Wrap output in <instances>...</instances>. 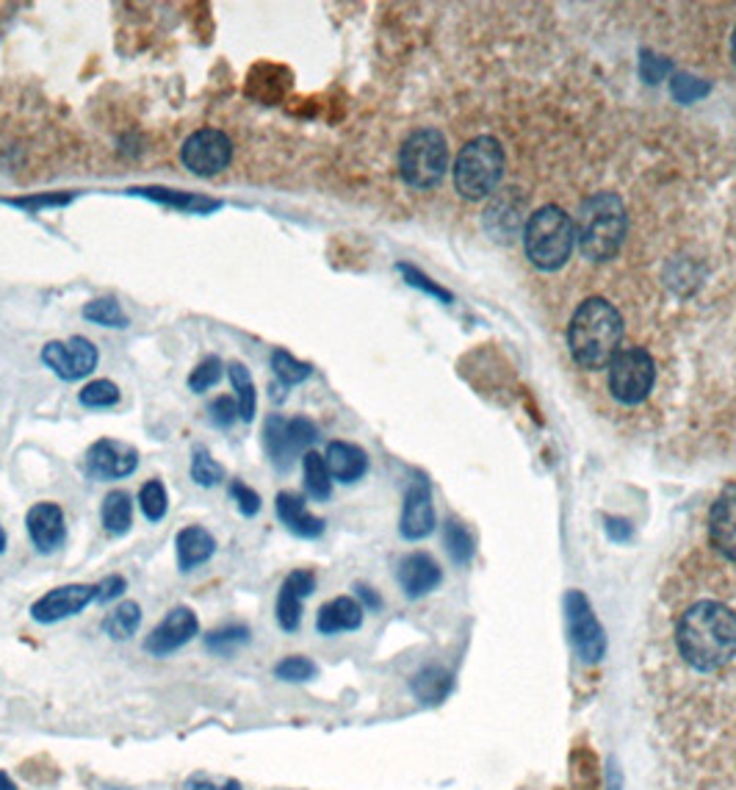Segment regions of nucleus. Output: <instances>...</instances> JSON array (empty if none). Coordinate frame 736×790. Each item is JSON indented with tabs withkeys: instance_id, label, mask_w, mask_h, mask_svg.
<instances>
[{
	"instance_id": "obj_1",
	"label": "nucleus",
	"mask_w": 736,
	"mask_h": 790,
	"mask_svg": "<svg viewBox=\"0 0 736 790\" xmlns=\"http://www.w3.org/2000/svg\"><path fill=\"white\" fill-rule=\"evenodd\" d=\"M675 644L681 657L697 671L725 666L736 655V613L719 602H697L678 618Z\"/></svg>"
},
{
	"instance_id": "obj_2",
	"label": "nucleus",
	"mask_w": 736,
	"mask_h": 790,
	"mask_svg": "<svg viewBox=\"0 0 736 790\" xmlns=\"http://www.w3.org/2000/svg\"><path fill=\"white\" fill-rule=\"evenodd\" d=\"M623 341L620 311L603 297H590L573 311L568 325V347L581 369H603Z\"/></svg>"
},
{
	"instance_id": "obj_3",
	"label": "nucleus",
	"mask_w": 736,
	"mask_h": 790,
	"mask_svg": "<svg viewBox=\"0 0 736 790\" xmlns=\"http://www.w3.org/2000/svg\"><path fill=\"white\" fill-rule=\"evenodd\" d=\"M629 230V214L625 203L614 192H598L587 197L576 219V242L581 256L590 261H609L620 253Z\"/></svg>"
},
{
	"instance_id": "obj_4",
	"label": "nucleus",
	"mask_w": 736,
	"mask_h": 790,
	"mask_svg": "<svg viewBox=\"0 0 736 790\" xmlns=\"http://www.w3.org/2000/svg\"><path fill=\"white\" fill-rule=\"evenodd\" d=\"M573 245L576 223L559 206L537 208L524 228L526 258L546 273L564 267V261L573 253Z\"/></svg>"
},
{
	"instance_id": "obj_5",
	"label": "nucleus",
	"mask_w": 736,
	"mask_h": 790,
	"mask_svg": "<svg viewBox=\"0 0 736 790\" xmlns=\"http://www.w3.org/2000/svg\"><path fill=\"white\" fill-rule=\"evenodd\" d=\"M504 178V147L493 136H476L454 162V189L465 201H485Z\"/></svg>"
},
{
	"instance_id": "obj_6",
	"label": "nucleus",
	"mask_w": 736,
	"mask_h": 790,
	"mask_svg": "<svg viewBox=\"0 0 736 790\" xmlns=\"http://www.w3.org/2000/svg\"><path fill=\"white\" fill-rule=\"evenodd\" d=\"M448 170L446 136L437 129H418L402 142L398 175L410 189L426 192L443 181Z\"/></svg>"
},
{
	"instance_id": "obj_7",
	"label": "nucleus",
	"mask_w": 736,
	"mask_h": 790,
	"mask_svg": "<svg viewBox=\"0 0 736 790\" xmlns=\"http://www.w3.org/2000/svg\"><path fill=\"white\" fill-rule=\"evenodd\" d=\"M319 441V428L313 419L293 417L286 419L282 413H269L260 430V444L266 458L277 472H291L297 458H302L310 447Z\"/></svg>"
},
{
	"instance_id": "obj_8",
	"label": "nucleus",
	"mask_w": 736,
	"mask_h": 790,
	"mask_svg": "<svg viewBox=\"0 0 736 790\" xmlns=\"http://www.w3.org/2000/svg\"><path fill=\"white\" fill-rule=\"evenodd\" d=\"M607 369L609 391L623 406H640L651 394L653 380H656V367H653V358L642 347H623V350H618Z\"/></svg>"
},
{
	"instance_id": "obj_9",
	"label": "nucleus",
	"mask_w": 736,
	"mask_h": 790,
	"mask_svg": "<svg viewBox=\"0 0 736 790\" xmlns=\"http://www.w3.org/2000/svg\"><path fill=\"white\" fill-rule=\"evenodd\" d=\"M232 156H236V147H232L230 136L219 129H210V125L188 134L180 145V164L197 178L221 175L232 164Z\"/></svg>"
},
{
	"instance_id": "obj_10",
	"label": "nucleus",
	"mask_w": 736,
	"mask_h": 790,
	"mask_svg": "<svg viewBox=\"0 0 736 790\" xmlns=\"http://www.w3.org/2000/svg\"><path fill=\"white\" fill-rule=\"evenodd\" d=\"M39 361L64 383H77L97 369L100 350L86 336H70L66 341H48L39 352Z\"/></svg>"
},
{
	"instance_id": "obj_11",
	"label": "nucleus",
	"mask_w": 736,
	"mask_h": 790,
	"mask_svg": "<svg viewBox=\"0 0 736 790\" xmlns=\"http://www.w3.org/2000/svg\"><path fill=\"white\" fill-rule=\"evenodd\" d=\"M564 618H568V633L576 646V655L590 666L601 663L603 655H607V635L598 624V616L592 613L590 599L581 591L564 594Z\"/></svg>"
},
{
	"instance_id": "obj_12",
	"label": "nucleus",
	"mask_w": 736,
	"mask_h": 790,
	"mask_svg": "<svg viewBox=\"0 0 736 790\" xmlns=\"http://www.w3.org/2000/svg\"><path fill=\"white\" fill-rule=\"evenodd\" d=\"M138 450L127 441L120 439H97L86 450L81 461V472L94 483H108V480H125L138 469Z\"/></svg>"
},
{
	"instance_id": "obj_13",
	"label": "nucleus",
	"mask_w": 736,
	"mask_h": 790,
	"mask_svg": "<svg viewBox=\"0 0 736 790\" xmlns=\"http://www.w3.org/2000/svg\"><path fill=\"white\" fill-rule=\"evenodd\" d=\"M92 602H97V585L70 583L48 591L31 605V618L37 624H59L64 618L77 616L86 611Z\"/></svg>"
},
{
	"instance_id": "obj_14",
	"label": "nucleus",
	"mask_w": 736,
	"mask_h": 790,
	"mask_svg": "<svg viewBox=\"0 0 736 790\" xmlns=\"http://www.w3.org/2000/svg\"><path fill=\"white\" fill-rule=\"evenodd\" d=\"M199 635V618L197 613L188 605H177L172 611H166V616L160 618L158 627L144 638V652H149L153 657H169L177 649H183L186 644H191Z\"/></svg>"
},
{
	"instance_id": "obj_15",
	"label": "nucleus",
	"mask_w": 736,
	"mask_h": 790,
	"mask_svg": "<svg viewBox=\"0 0 736 790\" xmlns=\"http://www.w3.org/2000/svg\"><path fill=\"white\" fill-rule=\"evenodd\" d=\"M28 538L39 555H53L66 544V519L59 502H37L25 516Z\"/></svg>"
},
{
	"instance_id": "obj_16",
	"label": "nucleus",
	"mask_w": 736,
	"mask_h": 790,
	"mask_svg": "<svg viewBox=\"0 0 736 790\" xmlns=\"http://www.w3.org/2000/svg\"><path fill=\"white\" fill-rule=\"evenodd\" d=\"M315 591L313 568H293L277 594V624L282 633H297L302 624V602Z\"/></svg>"
},
{
	"instance_id": "obj_17",
	"label": "nucleus",
	"mask_w": 736,
	"mask_h": 790,
	"mask_svg": "<svg viewBox=\"0 0 736 790\" xmlns=\"http://www.w3.org/2000/svg\"><path fill=\"white\" fill-rule=\"evenodd\" d=\"M435 530V507H432L429 483L426 480H413L404 494L402 519H398V533L407 541H421Z\"/></svg>"
},
{
	"instance_id": "obj_18",
	"label": "nucleus",
	"mask_w": 736,
	"mask_h": 790,
	"mask_svg": "<svg viewBox=\"0 0 736 790\" xmlns=\"http://www.w3.org/2000/svg\"><path fill=\"white\" fill-rule=\"evenodd\" d=\"M127 195L133 197H144L149 203H158V206L172 208V212L180 214H214L219 208H225V203L216 201V197L208 195H197V192H183V189H166V186H131Z\"/></svg>"
},
{
	"instance_id": "obj_19",
	"label": "nucleus",
	"mask_w": 736,
	"mask_h": 790,
	"mask_svg": "<svg viewBox=\"0 0 736 790\" xmlns=\"http://www.w3.org/2000/svg\"><path fill=\"white\" fill-rule=\"evenodd\" d=\"M274 513L280 519L282 527L288 530L297 538H321L326 530V522L321 516H313L304 505V496L297 494V491H280L274 496Z\"/></svg>"
},
{
	"instance_id": "obj_20",
	"label": "nucleus",
	"mask_w": 736,
	"mask_h": 790,
	"mask_svg": "<svg viewBox=\"0 0 736 790\" xmlns=\"http://www.w3.org/2000/svg\"><path fill=\"white\" fill-rule=\"evenodd\" d=\"M708 538L723 557L736 563V485L723 489L708 516Z\"/></svg>"
},
{
	"instance_id": "obj_21",
	"label": "nucleus",
	"mask_w": 736,
	"mask_h": 790,
	"mask_svg": "<svg viewBox=\"0 0 736 790\" xmlns=\"http://www.w3.org/2000/svg\"><path fill=\"white\" fill-rule=\"evenodd\" d=\"M396 577L410 599H421V596H426L429 591H435L437 585H440L443 572L435 557L426 555V552H413V555H407L398 563Z\"/></svg>"
},
{
	"instance_id": "obj_22",
	"label": "nucleus",
	"mask_w": 736,
	"mask_h": 790,
	"mask_svg": "<svg viewBox=\"0 0 736 790\" xmlns=\"http://www.w3.org/2000/svg\"><path fill=\"white\" fill-rule=\"evenodd\" d=\"M175 555H177V572L188 574L197 566H205L210 557L216 555V538L210 530L203 524H188V527L177 530L175 535Z\"/></svg>"
},
{
	"instance_id": "obj_23",
	"label": "nucleus",
	"mask_w": 736,
	"mask_h": 790,
	"mask_svg": "<svg viewBox=\"0 0 736 790\" xmlns=\"http://www.w3.org/2000/svg\"><path fill=\"white\" fill-rule=\"evenodd\" d=\"M363 605L354 596H335L315 613V629L321 635H338L352 633V629L363 627Z\"/></svg>"
},
{
	"instance_id": "obj_24",
	"label": "nucleus",
	"mask_w": 736,
	"mask_h": 790,
	"mask_svg": "<svg viewBox=\"0 0 736 790\" xmlns=\"http://www.w3.org/2000/svg\"><path fill=\"white\" fill-rule=\"evenodd\" d=\"M324 461L332 480H338V483H357V480L369 472V455H365V450L357 444H349V441H330L324 452Z\"/></svg>"
},
{
	"instance_id": "obj_25",
	"label": "nucleus",
	"mask_w": 736,
	"mask_h": 790,
	"mask_svg": "<svg viewBox=\"0 0 736 790\" xmlns=\"http://www.w3.org/2000/svg\"><path fill=\"white\" fill-rule=\"evenodd\" d=\"M100 522H103L105 533L114 535V538H122V535L131 533L133 496L122 489L108 491V494L103 496V505H100Z\"/></svg>"
},
{
	"instance_id": "obj_26",
	"label": "nucleus",
	"mask_w": 736,
	"mask_h": 790,
	"mask_svg": "<svg viewBox=\"0 0 736 790\" xmlns=\"http://www.w3.org/2000/svg\"><path fill=\"white\" fill-rule=\"evenodd\" d=\"M227 375H230L232 391H236L238 419H241L243 424H252L255 413H258V389H255L252 372H249L247 363L230 361L227 363Z\"/></svg>"
},
{
	"instance_id": "obj_27",
	"label": "nucleus",
	"mask_w": 736,
	"mask_h": 790,
	"mask_svg": "<svg viewBox=\"0 0 736 790\" xmlns=\"http://www.w3.org/2000/svg\"><path fill=\"white\" fill-rule=\"evenodd\" d=\"M252 640V629L247 627V624H225V627H216L210 629L208 635L203 638L205 652H210V655L216 657H232L238 649H243V646Z\"/></svg>"
},
{
	"instance_id": "obj_28",
	"label": "nucleus",
	"mask_w": 736,
	"mask_h": 790,
	"mask_svg": "<svg viewBox=\"0 0 736 790\" xmlns=\"http://www.w3.org/2000/svg\"><path fill=\"white\" fill-rule=\"evenodd\" d=\"M410 688H413V694L418 696L424 705H437V701L446 699L448 690H452V674L440 666H426L410 679Z\"/></svg>"
},
{
	"instance_id": "obj_29",
	"label": "nucleus",
	"mask_w": 736,
	"mask_h": 790,
	"mask_svg": "<svg viewBox=\"0 0 736 790\" xmlns=\"http://www.w3.org/2000/svg\"><path fill=\"white\" fill-rule=\"evenodd\" d=\"M103 633L114 640H127L138 633L142 627V605L133 599L120 602L114 611H108V616L103 618Z\"/></svg>"
},
{
	"instance_id": "obj_30",
	"label": "nucleus",
	"mask_w": 736,
	"mask_h": 790,
	"mask_svg": "<svg viewBox=\"0 0 736 790\" xmlns=\"http://www.w3.org/2000/svg\"><path fill=\"white\" fill-rule=\"evenodd\" d=\"M302 474H304V491L310 500L326 502L332 496V474L326 469L324 455L315 450H308L302 455Z\"/></svg>"
},
{
	"instance_id": "obj_31",
	"label": "nucleus",
	"mask_w": 736,
	"mask_h": 790,
	"mask_svg": "<svg viewBox=\"0 0 736 790\" xmlns=\"http://www.w3.org/2000/svg\"><path fill=\"white\" fill-rule=\"evenodd\" d=\"M81 317L86 319L89 325H97V328H111V330H125L131 328V319L122 311L120 300L116 297H94L83 306Z\"/></svg>"
},
{
	"instance_id": "obj_32",
	"label": "nucleus",
	"mask_w": 736,
	"mask_h": 790,
	"mask_svg": "<svg viewBox=\"0 0 736 790\" xmlns=\"http://www.w3.org/2000/svg\"><path fill=\"white\" fill-rule=\"evenodd\" d=\"M269 369L274 372V380L280 386H286V389H291V386L304 383V380L313 375V367L304 361H299V358H293L291 352L282 350V347H277V350H271L269 356Z\"/></svg>"
},
{
	"instance_id": "obj_33",
	"label": "nucleus",
	"mask_w": 736,
	"mask_h": 790,
	"mask_svg": "<svg viewBox=\"0 0 736 790\" xmlns=\"http://www.w3.org/2000/svg\"><path fill=\"white\" fill-rule=\"evenodd\" d=\"M188 474H191V480L199 485V489H214V485H219L221 478H225V466L210 455L208 447L194 444Z\"/></svg>"
},
{
	"instance_id": "obj_34",
	"label": "nucleus",
	"mask_w": 736,
	"mask_h": 790,
	"mask_svg": "<svg viewBox=\"0 0 736 790\" xmlns=\"http://www.w3.org/2000/svg\"><path fill=\"white\" fill-rule=\"evenodd\" d=\"M122 400V391L114 380L100 378V380H89L81 391H77V402L83 408H92V411H103V408H114L116 402Z\"/></svg>"
},
{
	"instance_id": "obj_35",
	"label": "nucleus",
	"mask_w": 736,
	"mask_h": 790,
	"mask_svg": "<svg viewBox=\"0 0 736 790\" xmlns=\"http://www.w3.org/2000/svg\"><path fill=\"white\" fill-rule=\"evenodd\" d=\"M138 507H142L144 519L149 524L164 522L166 511H169V494H166V485L160 480H147V483L138 489Z\"/></svg>"
},
{
	"instance_id": "obj_36",
	"label": "nucleus",
	"mask_w": 736,
	"mask_h": 790,
	"mask_svg": "<svg viewBox=\"0 0 736 790\" xmlns=\"http://www.w3.org/2000/svg\"><path fill=\"white\" fill-rule=\"evenodd\" d=\"M75 201V192H44V195H28V197H0V206L22 208V212L39 214L44 208H64Z\"/></svg>"
},
{
	"instance_id": "obj_37",
	"label": "nucleus",
	"mask_w": 736,
	"mask_h": 790,
	"mask_svg": "<svg viewBox=\"0 0 736 790\" xmlns=\"http://www.w3.org/2000/svg\"><path fill=\"white\" fill-rule=\"evenodd\" d=\"M443 541H446L448 557H452V561L457 563V566H465V563H470V557H474V535L468 533V527H465L463 522H457V519L446 522V530H443Z\"/></svg>"
},
{
	"instance_id": "obj_38",
	"label": "nucleus",
	"mask_w": 736,
	"mask_h": 790,
	"mask_svg": "<svg viewBox=\"0 0 736 790\" xmlns=\"http://www.w3.org/2000/svg\"><path fill=\"white\" fill-rule=\"evenodd\" d=\"M221 375H225V361H221L219 356H205L186 378L188 391H194V394H205V391H210L214 386H219Z\"/></svg>"
},
{
	"instance_id": "obj_39",
	"label": "nucleus",
	"mask_w": 736,
	"mask_h": 790,
	"mask_svg": "<svg viewBox=\"0 0 736 790\" xmlns=\"http://www.w3.org/2000/svg\"><path fill=\"white\" fill-rule=\"evenodd\" d=\"M315 674H319V668H315V663L304 655L282 657V660L274 666V677L282 679V683H308V679H313Z\"/></svg>"
},
{
	"instance_id": "obj_40",
	"label": "nucleus",
	"mask_w": 736,
	"mask_h": 790,
	"mask_svg": "<svg viewBox=\"0 0 736 790\" xmlns=\"http://www.w3.org/2000/svg\"><path fill=\"white\" fill-rule=\"evenodd\" d=\"M708 92H712V84H708V81L692 79V75L686 73H675L673 79H670V95H673L678 103H697L703 101Z\"/></svg>"
},
{
	"instance_id": "obj_41",
	"label": "nucleus",
	"mask_w": 736,
	"mask_h": 790,
	"mask_svg": "<svg viewBox=\"0 0 736 790\" xmlns=\"http://www.w3.org/2000/svg\"><path fill=\"white\" fill-rule=\"evenodd\" d=\"M396 269H398V273H402L404 284L413 286V289H418V291H424V295L435 297V300H440L443 306H448V302L454 300L452 291H446V289H443V286H437L435 280L426 278V275L421 273V269H415L413 264H396Z\"/></svg>"
},
{
	"instance_id": "obj_42",
	"label": "nucleus",
	"mask_w": 736,
	"mask_h": 790,
	"mask_svg": "<svg viewBox=\"0 0 736 790\" xmlns=\"http://www.w3.org/2000/svg\"><path fill=\"white\" fill-rule=\"evenodd\" d=\"M208 419H210V424H214V428L230 430L232 424L238 422V402H236V397L219 394V397H216V400H210V406H208Z\"/></svg>"
},
{
	"instance_id": "obj_43",
	"label": "nucleus",
	"mask_w": 736,
	"mask_h": 790,
	"mask_svg": "<svg viewBox=\"0 0 736 790\" xmlns=\"http://www.w3.org/2000/svg\"><path fill=\"white\" fill-rule=\"evenodd\" d=\"M230 500L236 502L238 513L247 519L258 516L260 507H263V500H260V494L255 489H249L247 483H241V480H232L230 483Z\"/></svg>"
},
{
	"instance_id": "obj_44",
	"label": "nucleus",
	"mask_w": 736,
	"mask_h": 790,
	"mask_svg": "<svg viewBox=\"0 0 736 790\" xmlns=\"http://www.w3.org/2000/svg\"><path fill=\"white\" fill-rule=\"evenodd\" d=\"M670 70H673L670 59L656 57V53H651V51H642V59H640L642 81H647V84H659V81H662Z\"/></svg>"
},
{
	"instance_id": "obj_45",
	"label": "nucleus",
	"mask_w": 736,
	"mask_h": 790,
	"mask_svg": "<svg viewBox=\"0 0 736 790\" xmlns=\"http://www.w3.org/2000/svg\"><path fill=\"white\" fill-rule=\"evenodd\" d=\"M183 790H243V788H241V782L232 777L214 779V777H208V773L199 771V773H191V777L183 782Z\"/></svg>"
},
{
	"instance_id": "obj_46",
	"label": "nucleus",
	"mask_w": 736,
	"mask_h": 790,
	"mask_svg": "<svg viewBox=\"0 0 736 790\" xmlns=\"http://www.w3.org/2000/svg\"><path fill=\"white\" fill-rule=\"evenodd\" d=\"M125 591H127L125 577H122V574H108L103 583H97V602L100 605H108V602L120 599Z\"/></svg>"
},
{
	"instance_id": "obj_47",
	"label": "nucleus",
	"mask_w": 736,
	"mask_h": 790,
	"mask_svg": "<svg viewBox=\"0 0 736 790\" xmlns=\"http://www.w3.org/2000/svg\"><path fill=\"white\" fill-rule=\"evenodd\" d=\"M603 527H607L609 538L618 541V544H623V541H629L631 533H634V530H631V522H625V519H618V516H609Z\"/></svg>"
},
{
	"instance_id": "obj_48",
	"label": "nucleus",
	"mask_w": 736,
	"mask_h": 790,
	"mask_svg": "<svg viewBox=\"0 0 736 790\" xmlns=\"http://www.w3.org/2000/svg\"><path fill=\"white\" fill-rule=\"evenodd\" d=\"M354 594H357V602L363 605V611H380L382 607V596L376 594L371 585H363V583H357L354 585Z\"/></svg>"
},
{
	"instance_id": "obj_49",
	"label": "nucleus",
	"mask_w": 736,
	"mask_h": 790,
	"mask_svg": "<svg viewBox=\"0 0 736 790\" xmlns=\"http://www.w3.org/2000/svg\"><path fill=\"white\" fill-rule=\"evenodd\" d=\"M609 790H620V773L614 766H609Z\"/></svg>"
},
{
	"instance_id": "obj_50",
	"label": "nucleus",
	"mask_w": 736,
	"mask_h": 790,
	"mask_svg": "<svg viewBox=\"0 0 736 790\" xmlns=\"http://www.w3.org/2000/svg\"><path fill=\"white\" fill-rule=\"evenodd\" d=\"M0 790H20L14 782H11V777L6 771H0Z\"/></svg>"
},
{
	"instance_id": "obj_51",
	"label": "nucleus",
	"mask_w": 736,
	"mask_h": 790,
	"mask_svg": "<svg viewBox=\"0 0 736 790\" xmlns=\"http://www.w3.org/2000/svg\"><path fill=\"white\" fill-rule=\"evenodd\" d=\"M6 546H9V535H6L3 524H0V555H3V552H6Z\"/></svg>"
},
{
	"instance_id": "obj_52",
	"label": "nucleus",
	"mask_w": 736,
	"mask_h": 790,
	"mask_svg": "<svg viewBox=\"0 0 736 790\" xmlns=\"http://www.w3.org/2000/svg\"><path fill=\"white\" fill-rule=\"evenodd\" d=\"M730 57H734V64H736V31L734 37H730Z\"/></svg>"
}]
</instances>
